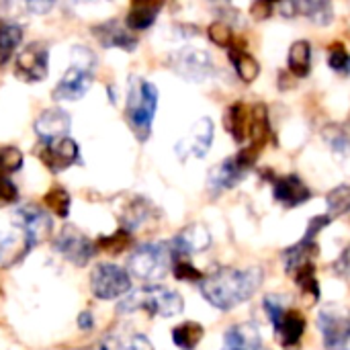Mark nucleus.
<instances>
[{"instance_id":"obj_1","label":"nucleus","mask_w":350,"mask_h":350,"mask_svg":"<svg viewBox=\"0 0 350 350\" xmlns=\"http://www.w3.org/2000/svg\"><path fill=\"white\" fill-rule=\"evenodd\" d=\"M262 279L265 273L258 267H246V269L224 267L203 277L201 295L213 308L221 312H230L242 306L244 301H248L262 285Z\"/></svg>"},{"instance_id":"obj_2","label":"nucleus","mask_w":350,"mask_h":350,"mask_svg":"<svg viewBox=\"0 0 350 350\" xmlns=\"http://www.w3.org/2000/svg\"><path fill=\"white\" fill-rule=\"evenodd\" d=\"M156 111H158V88L150 80L133 76L129 80L125 115L139 142H146L150 137Z\"/></svg>"},{"instance_id":"obj_3","label":"nucleus","mask_w":350,"mask_h":350,"mask_svg":"<svg viewBox=\"0 0 350 350\" xmlns=\"http://www.w3.org/2000/svg\"><path fill=\"white\" fill-rule=\"evenodd\" d=\"M137 310H146L150 316L158 318H174L183 314L185 301L172 289H166L162 285H148L133 295H127L117 308L119 314H133Z\"/></svg>"},{"instance_id":"obj_4","label":"nucleus","mask_w":350,"mask_h":350,"mask_svg":"<svg viewBox=\"0 0 350 350\" xmlns=\"http://www.w3.org/2000/svg\"><path fill=\"white\" fill-rule=\"evenodd\" d=\"M172 250L168 242H152L137 246L129 260H127V273L142 281H160L168 275L172 269Z\"/></svg>"},{"instance_id":"obj_5","label":"nucleus","mask_w":350,"mask_h":350,"mask_svg":"<svg viewBox=\"0 0 350 350\" xmlns=\"http://www.w3.org/2000/svg\"><path fill=\"white\" fill-rule=\"evenodd\" d=\"M260 152L252 150L250 146L240 150L238 154L226 158L221 164H217L211 172H209V189L219 193V191H226V189H232L236 187L238 183L244 180V176L252 170L256 158H258Z\"/></svg>"},{"instance_id":"obj_6","label":"nucleus","mask_w":350,"mask_h":350,"mask_svg":"<svg viewBox=\"0 0 350 350\" xmlns=\"http://www.w3.org/2000/svg\"><path fill=\"white\" fill-rule=\"evenodd\" d=\"M131 289V275L113 265V262H100L90 273V291L100 301H113L129 293Z\"/></svg>"},{"instance_id":"obj_7","label":"nucleus","mask_w":350,"mask_h":350,"mask_svg":"<svg viewBox=\"0 0 350 350\" xmlns=\"http://www.w3.org/2000/svg\"><path fill=\"white\" fill-rule=\"evenodd\" d=\"M14 76L27 84L43 82L49 76V45L45 41H33L25 45L16 53Z\"/></svg>"},{"instance_id":"obj_8","label":"nucleus","mask_w":350,"mask_h":350,"mask_svg":"<svg viewBox=\"0 0 350 350\" xmlns=\"http://www.w3.org/2000/svg\"><path fill=\"white\" fill-rule=\"evenodd\" d=\"M318 328L328 350H350V312L338 306H326L318 314Z\"/></svg>"},{"instance_id":"obj_9","label":"nucleus","mask_w":350,"mask_h":350,"mask_svg":"<svg viewBox=\"0 0 350 350\" xmlns=\"http://www.w3.org/2000/svg\"><path fill=\"white\" fill-rule=\"evenodd\" d=\"M170 68L191 82H205L215 74L213 57L199 47H183L170 55Z\"/></svg>"},{"instance_id":"obj_10","label":"nucleus","mask_w":350,"mask_h":350,"mask_svg":"<svg viewBox=\"0 0 350 350\" xmlns=\"http://www.w3.org/2000/svg\"><path fill=\"white\" fill-rule=\"evenodd\" d=\"M53 250L74 267H86L96 254V242H92L74 226H66L53 238Z\"/></svg>"},{"instance_id":"obj_11","label":"nucleus","mask_w":350,"mask_h":350,"mask_svg":"<svg viewBox=\"0 0 350 350\" xmlns=\"http://www.w3.org/2000/svg\"><path fill=\"white\" fill-rule=\"evenodd\" d=\"M213 135H215V125L209 117H201L197 119L191 129L176 142L174 152L178 156V160H191V158H205L211 144H213Z\"/></svg>"},{"instance_id":"obj_12","label":"nucleus","mask_w":350,"mask_h":350,"mask_svg":"<svg viewBox=\"0 0 350 350\" xmlns=\"http://www.w3.org/2000/svg\"><path fill=\"white\" fill-rule=\"evenodd\" d=\"M12 224L14 228L23 234L25 242L35 248L39 242H43L51 234V217L37 205H21L12 213Z\"/></svg>"},{"instance_id":"obj_13","label":"nucleus","mask_w":350,"mask_h":350,"mask_svg":"<svg viewBox=\"0 0 350 350\" xmlns=\"http://www.w3.org/2000/svg\"><path fill=\"white\" fill-rule=\"evenodd\" d=\"M37 156L49 172L59 174L80 160V148L76 139L66 135V137H57L51 142H41Z\"/></svg>"},{"instance_id":"obj_14","label":"nucleus","mask_w":350,"mask_h":350,"mask_svg":"<svg viewBox=\"0 0 350 350\" xmlns=\"http://www.w3.org/2000/svg\"><path fill=\"white\" fill-rule=\"evenodd\" d=\"M170 244L172 258H189L191 254L203 252L211 246V234L203 224H191L180 230Z\"/></svg>"},{"instance_id":"obj_15","label":"nucleus","mask_w":350,"mask_h":350,"mask_svg":"<svg viewBox=\"0 0 350 350\" xmlns=\"http://www.w3.org/2000/svg\"><path fill=\"white\" fill-rule=\"evenodd\" d=\"M72 127V117L62 107H49L41 111L33 123V129L41 142H51L57 137H66Z\"/></svg>"},{"instance_id":"obj_16","label":"nucleus","mask_w":350,"mask_h":350,"mask_svg":"<svg viewBox=\"0 0 350 350\" xmlns=\"http://www.w3.org/2000/svg\"><path fill=\"white\" fill-rule=\"evenodd\" d=\"M92 76L94 74L70 66L66 70V74L59 78V82L55 84V88L51 90V98L53 100H68V103L82 98L92 84Z\"/></svg>"},{"instance_id":"obj_17","label":"nucleus","mask_w":350,"mask_h":350,"mask_svg":"<svg viewBox=\"0 0 350 350\" xmlns=\"http://www.w3.org/2000/svg\"><path fill=\"white\" fill-rule=\"evenodd\" d=\"M92 35L103 47H109V49L117 47L123 51H135V47L139 43V39L127 27H123L119 21H107L100 25H94Z\"/></svg>"},{"instance_id":"obj_18","label":"nucleus","mask_w":350,"mask_h":350,"mask_svg":"<svg viewBox=\"0 0 350 350\" xmlns=\"http://www.w3.org/2000/svg\"><path fill=\"white\" fill-rule=\"evenodd\" d=\"M273 197L277 203H281L283 207L287 209H293V207H299L304 203L310 201L312 193L308 189V185L295 176V174H287V176H281L275 180V187H273Z\"/></svg>"},{"instance_id":"obj_19","label":"nucleus","mask_w":350,"mask_h":350,"mask_svg":"<svg viewBox=\"0 0 350 350\" xmlns=\"http://www.w3.org/2000/svg\"><path fill=\"white\" fill-rule=\"evenodd\" d=\"M221 350H265L262 336L254 324H238L226 332Z\"/></svg>"},{"instance_id":"obj_20","label":"nucleus","mask_w":350,"mask_h":350,"mask_svg":"<svg viewBox=\"0 0 350 350\" xmlns=\"http://www.w3.org/2000/svg\"><path fill=\"white\" fill-rule=\"evenodd\" d=\"M224 121H226V129L238 144H244L246 139H250L252 109L246 103H234L232 107H228Z\"/></svg>"},{"instance_id":"obj_21","label":"nucleus","mask_w":350,"mask_h":350,"mask_svg":"<svg viewBox=\"0 0 350 350\" xmlns=\"http://www.w3.org/2000/svg\"><path fill=\"white\" fill-rule=\"evenodd\" d=\"M275 332L281 338L283 349H295L301 342V336L306 332V318L297 310H287L279 324L275 326Z\"/></svg>"},{"instance_id":"obj_22","label":"nucleus","mask_w":350,"mask_h":350,"mask_svg":"<svg viewBox=\"0 0 350 350\" xmlns=\"http://www.w3.org/2000/svg\"><path fill=\"white\" fill-rule=\"evenodd\" d=\"M154 217H156V207L148 199H144V197H133L127 203V207L123 209V213L119 215V221H121L123 230L133 232V230L146 226Z\"/></svg>"},{"instance_id":"obj_23","label":"nucleus","mask_w":350,"mask_h":350,"mask_svg":"<svg viewBox=\"0 0 350 350\" xmlns=\"http://www.w3.org/2000/svg\"><path fill=\"white\" fill-rule=\"evenodd\" d=\"M160 8H162V2H152V0H135V2H131V6L127 10V16H125V27L129 31L150 29L158 18Z\"/></svg>"},{"instance_id":"obj_24","label":"nucleus","mask_w":350,"mask_h":350,"mask_svg":"<svg viewBox=\"0 0 350 350\" xmlns=\"http://www.w3.org/2000/svg\"><path fill=\"white\" fill-rule=\"evenodd\" d=\"M320 248H318V242H312V240H299L297 244H293L291 248H287L283 252V265H285V271L289 275H295L301 267L310 265L316 256H318Z\"/></svg>"},{"instance_id":"obj_25","label":"nucleus","mask_w":350,"mask_h":350,"mask_svg":"<svg viewBox=\"0 0 350 350\" xmlns=\"http://www.w3.org/2000/svg\"><path fill=\"white\" fill-rule=\"evenodd\" d=\"M271 137V121H269V111L265 105L252 107V121H250V148L260 152Z\"/></svg>"},{"instance_id":"obj_26","label":"nucleus","mask_w":350,"mask_h":350,"mask_svg":"<svg viewBox=\"0 0 350 350\" xmlns=\"http://www.w3.org/2000/svg\"><path fill=\"white\" fill-rule=\"evenodd\" d=\"M287 66H289L291 74L297 78H306L310 74V70H312V45L306 39H299L289 47Z\"/></svg>"},{"instance_id":"obj_27","label":"nucleus","mask_w":350,"mask_h":350,"mask_svg":"<svg viewBox=\"0 0 350 350\" xmlns=\"http://www.w3.org/2000/svg\"><path fill=\"white\" fill-rule=\"evenodd\" d=\"M100 350H154L148 336L139 332L131 334H111L100 342Z\"/></svg>"},{"instance_id":"obj_28","label":"nucleus","mask_w":350,"mask_h":350,"mask_svg":"<svg viewBox=\"0 0 350 350\" xmlns=\"http://www.w3.org/2000/svg\"><path fill=\"white\" fill-rule=\"evenodd\" d=\"M230 59H232V64L236 68V74L240 76L242 82L250 84V82H254L258 78L260 66H258V62L248 51H244V49L234 45V47H230Z\"/></svg>"},{"instance_id":"obj_29","label":"nucleus","mask_w":350,"mask_h":350,"mask_svg":"<svg viewBox=\"0 0 350 350\" xmlns=\"http://www.w3.org/2000/svg\"><path fill=\"white\" fill-rule=\"evenodd\" d=\"M293 6H295V14H304L316 25H330L334 18L332 6L322 0H301V2H293Z\"/></svg>"},{"instance_id":"obj_30","label":"nucleus","mask_w":350,"mask_h":350,"mask_svg":"<svg viewBox=\"0 0 350 350\" xmlns=\"http://www.w3.org/2000/svg\"><path fill=\"white\" fill-rule=\"evenodd\" d=\"M203 336H205V328L197 322H185L172 330V342L180 350H195L203 340Z\"/></svg>"},{"instance_id":"obj_31","label":"nucleus","mask_w":350,"mask_h":350,"mask_svg":"<svg viewBox=\"0 0 350 350\" xmlns=\"http://www.w3.org/2000/svg\"><path fill=\"white\" fill-rule=\"evenodd\" d=\"M23 41V27L16 23H2L0 25V66L6 64L12 55L14 49Z\"/></svg>"},{"instance_id":"obj_32","label":"nucleus","mask_w":350,"mask_h":350,"mask_svg":"<svg viewBox=\"0 0 350 350\" xmlns=\"http://www.w3.org/2000/svg\"><path fill=\"white\" fill-rule=\"evenodd\" d=\"M43 205H45V209H47L49 213H53L55 217L66 219V217L70 215L72 197H70V193H68L64 187L55 185V187H51V189L43 195Z\"/></svg>"},{"instance_id":"obj_33","label":"nucleus","mask_w":350,"mask_h":350,"mask_svg":"<svg viewBox=\"0 0 350 350\" xmlns=\"http://www.w3.org/2000/svg\"><path fill=\"white\" fill-rule=\"evenodd\" d=\"M326 207H328V217L336 219L350 211V185H340L332 189L326 197Z\"/></svg>"},{"instance_id":"obj_34","label":"nucleus","mask_w":350,"mask_h":350,"mask_svg":"<svg viewBox=\"0 0 350 350\" xmlns=\"http://www.w3.org/2000/svg\"><path fill=\"white\" fill-rule=\"evenodd\" d=\"M131 242H133L131 232L119 228L111 236H100L96 240V250H103V252H109V254H121V252H125L131 246Z\"/></svg>"},{"instance_id":"obj_35","label":"nucleus","mask_w":350,"mask_h":350,"mask_svg":"<svg viewBox=\"0 0 350 350\" xmlns=\"http://www.w3.org/2000/svg\"><path fill=\"white\" fill-rule=\"evenodd\" d=\"M23 168V152L16 146L0 148V178H10Z\"/></svg>"},{"instance_id":"obj_36","label":"nucleus","mask_w":350,"mask_h":350,"mask_svg":"<svg viewBox=\"0 0 350 350\" xmlns=\"http://www.w3.org/2000/svg\"><path fill=\"white\" fill-rule=\"evenodd\" d=\"M293 277H295V283L301 287V291L310 293L314 297V301L320 299V285H318V279H316V267H314V262L301 267Z\"/></svg>"},{"instance_id":"obj_37","label":"nucleus","mask_w":350,"mask_h":350,"mask_svg":"<svg viewBox=\"0 0 350 350\" xmlns=\"http://www.w3.org/2000/svg\"><path fill=\"white\" fill-rule=\"evenodd\" d=\"M324 137H326V142H328V146L336 152V154H340V156H345V158H350V133L347 129H342V127H326L324 129Z\"/></svg>"},{"instance_id":"obj_38","label":"nucleus","mask_w":350,"mask_h":350,"mask_svg":"<svg viewBox=\"0 0 350 350\" xmlns=\"http://www.w3.org/2000/svg\"><path fill=\"white\" fill-rule=\"evenodd\" d=\"M207 35H209V39L215 43V45H219V47H234V31H232V27L230 25H226L224 21H215V23H211L209 27H207Z\"/></svg>"},{"instance_id":"obj_39","label":"nucleus","mask_w":350,"mask_h":350,"mask_svg":"<svg viewBox=\"0 0 350 350\" xmlns=\"http://www.w3.org/2000/svg\"><path fill=\"white\" fill-rule=\"evenodd\" d=\"M70 59H72V66H74V68H80V70H84V72L94 74V70H96V55H94L92 49H88L86 45H76V47H72Z\"/></svg>"},{"instance_id":"obj_40","label":"nucleus","mask_w":350,"mask_h":350,"mask_svg":"<svg viewBox=\"0 0 350 350\" xmlns=\"http://www.w3.org/2000/svg\"><path fill=\"white\" fill-rule=\"evenodd\" d=\"M328 64L334 72L340 74H350V53L347 51V47L336 41L330 45V53H328Z\"/></svg>"},{"instance_id":"obj_41","label":"nucleus","mask_w":350,"mask_h":350,"mask_svg":"<svg viewBox=\"0 0 350 350\" xmlns=\"http://www.w3.org/2000/svg\"><path fill=\"white\" fill-rule=\"evenodd\" d=\"M172 273L178 281H191V283L203 281V273L197 267H193V262H189L187 258H174Z\"/></svg>"},{"instance_id":"obj_42","label":"nucleus","mask_w":350,"mask_h":350,"mask_svg":"<svg viewBox=\"0 0 350 350\" xmlns=\"http://www.w3.org/2000/svg\"><path fill=\"white\" fill-rule=\"evenodd\" d=\"M265 310H267V316H269V320H271L273 326H277L279 320L283 318V314L287 312L285 310V301L279 295H267L265 297Z\"/></svg>"},{"instance_id":"obj_43","label":"nucleus","mask_w":350,"mask_h":350,"mask_svg":"<svg viewBox=\"0 0 350 350\" xmlns=\"http://www.w3.org/2000/svg\"><path fill=\"white\" fill-rule=\"evenodd\" d=\"M18 199V189L10 178H0V207L12 205Z\"/></svg>"},{"instance_id":"obj_44","label":"nucleus","mask_w":350,"mask_h":350,"mask_svg":"<svg viewBox=\"0 0 350 350\" xmlns=\"http://www.w3.org/2000/svg\"><path fill=\"white\" fill-rule=\"evenodd\" d=\"M330 217L328 215H318V217H312L310 219V224H308V230H306V236H304V240H312V242H316V238H318V234L326 228V226H330Z\"/></svg>"},{"instance_id":"obj_45","label":"nucleus","mask_w":350,"mask_h":350,"mask_svg":"<svg viewBox=\"0 0 350 350\" xmlns=\"http://www.w3.org/2000/svg\"><path fill=\"white\" fill-rule=\"evenodd\" d=\"M334 273L338 275V277H349L350 275V244L342 250V254L334 260Z\"/></svg>"},{"instance_id":"obj_46","label":"nucleus","mask_w":350,"mask_h":350,"mask_svg":"<svg viewBox=\"0 0 350 350\" xmlns=\"http://www.w3.org/2000/svg\"><path fill=\"white\" fill-rule=\"evenodd\" d=\"M271 12H273V4H271V2H267V0L254 2V4L250 6V14H252L256 21H265V18H269V16H271Z\"/></svg>"},{"instance_id":"obj_47","label":"nucleus","mask_w":350,"mask_h":350,"mask_svg":"<svg viewBox=\"0 0 350 350\" xmlns=\"http://www.w3.org/2000/svg\"><path fill=\"white\" fill-rule=\"evenodd\" d=\"M76 322H78V328L84 330V332H90V330L94 328V318H92V314H90L88 310L80 312V316H78Z\"/></svg>"},{"instance_id":"obj_48","label":"nucleus","mask_w":350,"mask_h":350,"mask_svg":"<svg viewBox=\"0 0 350 350\" xmlns=\"http://www.w3.org/2000/svg\"><path fill=\"white\" fill-rule=\"evenodd\" d=\"M51 6H53V2H29L27 4V8L31 12H37V14H43V12L51 10Z\"/></svg>"}]
</instances>
